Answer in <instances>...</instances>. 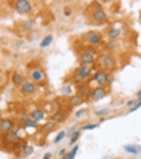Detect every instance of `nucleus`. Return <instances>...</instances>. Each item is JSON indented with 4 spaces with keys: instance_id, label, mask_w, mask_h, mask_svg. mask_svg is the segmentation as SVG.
Returning <instances> with one entry per match:
<instances>
[{
    "instance_id": "obj_19",
    "label": "nucleus",
    "mask_w": 141,
    "mask_h": 159,
    "mask_svg": "<svg viewBox=\"0 0 141 159\" xmlns=\"http://www.w3.org/2000/svg\"><path fill=\"white\" fill-rule=\"evenodd\" d=\"M85 77H83V76H80V74L79 72H74V76H72V84H80V85H82V84H85Z\"/></svg>"
},
{
    "instance_id": "obj_1",
    "label": "nucleus",
    "mask_w": 141,
    "mask_h": 159,
    "mask_svg": "<svg viewBox=\"0 0 141 159\" xmlns=\"http://www.w3.org/2000/svg\"><path fill=\"white\" fill-rule=\"evenodd\" d=\"M93 79H95V82L98 84V87H106V85H109V84L112 82V77L109 76V71H106V69L96 71V74L93 76Z\"/></svg>"
},
{
    "instance_id": "obj_6",
    "label": "nucleus",
    "mask_w": 141,
    "mask_h": 159,
    "mask_svg": "<svg viewBox=\"0 0 141 159\" xmlns=\"http://www.w3.org/2000/svg\"><path fill=\"white\" fill-rule=\"evenodd\" d=\"M103 35L99 34V32H88L87 34V42H88V45H90V48H95V47H99V45H103Z\"/></svg>"
},
{
    "instance_id": "obj_10",
    "label": "nucleus",
    "mask_w": 141,
    "mask_h": 159,
    "mask_svg": "<svg viewBox=\"0 0 141 159\" xmlns=\"http://www.w3.org/2000/svg\"><path fill=\"white\" fill-rule=\"evenodd\" d=\"M21 125L24 129H39V122L34 120L31 116H23L21 117Z\"/></svg>"
},
{
    "instance_id": "obj_38",
    "label": "nucleus",
    "mask_w": 141,
    "mask_h": 159,
    "mask_svg": "<svg viewBox=\"0 0 141 159\" xmlns=\"http://www.w3.org/2000/svg\"><path fill=\"white\" fill-rule=\"evenodd\" d=\"M63 159H68V157H66V156H64V157H63Z\"/></svg>"
},
{
    "instance_id": "obj_16",
    "label": "nucleus",
    "mask_w": 141,
    "mask_h": 159,
    "mask_svg": "<svg viewBox=\"0 0 141 159\" xmlns=\"http://www.w3.org/2000/svg\"><path fill=\"white\" fill-rule=\"evenodd\" d=\"M31 117H32L34 120H37V122H40V120L45 117V113H43V111H42L40 108H35V109L32 111V113H31Z\"/></svg>"
},
{
    "instance_id": "obj_23",
    "label": "nucleus",
    "mask_w": 141,
    "mask_h": 159,
    "mask_svg": "<svg viewBox=\"0 0 141 159\" xmlns=\"http://www.w3.org/2000/svg\"><path fill=\"white\" fill-rule=\"evenodd\" d=\"M32 27H34V23H32V21L23 23V29H24V31H32Z\"/></svg>"
},
{
    "instance_id": "obj_32",
    "label": "nucleus",
    "mask_w": 141,
    "mask_h": 159,
    "mask_svg": "<svg viewBox=\"0 0 141 159\" xmlns=\"http://www.w3.org/2000/svg\"><path fill=\"white\" fill-rule=\"evenodd\" d=\"M139 108H141V100H138V101L135 103V105H133V108L130 109V113H133V111H136V109H139Z\"/></svg>"
},
{
    "instance_id": "obj_13",
    "label": "nucleus",
    "mask_w": 141,
    "mask_h": 159,
    "mask_svg": "<svg viewBox=\"0 0 141 159\" xmlns=\"http://www.w3.org/2000/svg\"><path fill=\"white\" fill-rule=\"evenodd\" d=\"M0 129H2V134H8L11 132V130H15V122L11 119H2V122H0Z\"/></svg>"
},
{
    "instance_id": "obj_25",
    "label": "nucleus",
    "mask_w": 141,
    "mask_h": 159,
    "mask_svg": "<svg viewBox=\"0 0 141 159\" xmlns=\"http://www.w3.org/2000/svg\"><path fill=\"white\" fill-rule=\"evenodd\" d=\"M111 113V109H108V108H104V109H98L96 111V116H108Z\"/></svg>"
},
{
    "instance_id": "obj_37",
    "label": "nucleus",
    "mask_w": 141,
    "mask_h": 159,
    "mask_svg": "<svg viewBox=\"0 0 141 159\" xmlns=\"http://www.w3.org/2000/svg\"><path fill=\"white\" fill-rule=\"evenodd\" d=\"M138 100H141V90H139V93H138Z\"/></svg>"
},
{
    "instance_id": "obj_33",
    "label": "nucleus",
    "mask_w": 141,
    "mask_h": 159,
    "mask_svg": "<svg viewBox=\"0 0 141 159\" xmlns=\"http://www.w3.org/2000/svg\"><path fill=\"white\" fill-rule=\"evenodd\" d=\"M87 111H88V109H80V111H77V113H76V117H82L83 114H87Z\"/></svg>"
},
{
    "instance_id": "obj_31",
    "label": "nucleus",
    "mask_w": 141,
    "mask_h": 159,
    "mask_svg": "<svg viewBox=\"0 0 141 159\" xmlns=\"http://www.w3.org/2000/svg\"><path fill=\"white\" fill-rule=\"evenodd\" d=\"M64 137H66V132H59V134H58V137L55 138V143H59Z\"/></svg>"
},
{
    "instance_id": "obj_3",
    "label": "nucleus",
    "mask_w": 141,
    "mask_h": 159,
    "mask_svg": "<svg viewBox=\"0 0 141 159\" xmlns=\"http://www.w3.org/2000/svg\"><path fill=\"white\" fill-rule=\"evenodd\" d=\"M11 5H13L15 10L18 13H21V15H29L32 11V3L27 2V0H16V2H13Z\"/></svg>"
},
{
    "instance_id": "obj_17",
    "label": "nucleus",
    "mask_w": 141,
    "mask_h": 159,
    "mask_svg": "<svg viewBox=\"0 0 141 159\" xmlns=\"http://www.w3.org/2000/svg\"><path fill=\"white\" fill-rule=\"evenodd\" d=\"M64 119V114H63V111H55V113L51 114V122H61V120Z\"/></svg>"
},
{
    "instance_id": "obj_12",
    "label": "nucleus",
    "mask_w": 141,
    "mask_h": 159,
    "mask_svg": "<svg viewBox=\"0 0 141 159\" xmlns=\"http://www.w3.org/2000/svg\"><path fill=\"white\" fill-rule=\"evenodd\" d=\"M91 87L88 85V84H82V85L79 87V92H77V95L82 98V100H87V98H90L91 97Z\"/></svg>"
},
{
    "instance_id": "obj_22",
    "label": "nucleus",
    "mask_w": 141,
    "mask_h": 159,
    "mask_svg": "<svg viewBox=\"0 0 141 159\" xmlns=\"http://www.w3.org/2000/svg\"><path fill=\"white\" fill-rule=\"evenodd\" d=\"M51 42H53V37H51V35H46L45 39L40 42V47H42V48H45V47H48Z\"/></svg>"
},
{
    "instance_id": "obj_35",
    "label": "nucleus",
    "mask_w": 141,
    "mask_h": 159,
    "mask_svg": "<svg viewBox=\"0 0 141 159\" xmlns=\"http://www.w3.org/2000/svg\"><path fill=\"white\" fill-rule=\"evenodd\" d=\"M59 156H63V157L68 156V154H66V149H61V151H59Z\"/></svg>"
},
{
    "instance_id": "obj_21",
    "label": "nucleus",
    "mask_w": 141,
    "mask_h": 159,
    "mask_svg": "<svg viewBox=\"0 0 141 159\" xmlns=\"http://www.w3.org/2000/svg\"><path fill=\"white\" fill-rule=\"evenodd\" d=\"M69 101H71V106H77V105H80V103H82L83 100H82L79 95H74V97H71V100H69Z\"/></svg>"
},
{
    "instance_id": "obj_9",
    "label": "nucleus",
    "mask_w": 141,
    "mask_h": 159,
    "mask_svg": "<svg viewBox=\"0 0 141 159\" xmlns=\"http://www.w3.org/2000/svg\"><path fill=\"white\" fill-rule=\"evenodd\" d=\"M20 89H21V93H24V95H32V93H35V90H37V85L32 80H26Z\"/></svg>"
},
{
    "instance_id": "obj_2",
    "label": "nucleus",
    "mask_w": 141,
    "mask_h": 159,
    "mask_svg": "<svg viewBox=\"0 0 141 159\" xmlns=\"http://www.w3.org/2000/svg\"><path fill=\"white\" fill-rule=\"evenodd\" d=\"M95 60H96V53H95L93 48H85L83 52H80V55H79L80 64H88V66H91V64L95 63Z\"/></svg>"
},
{
    "instance_id": "obj_27",
    "label": "nucleus",
    "mask_w": 141,
    "mask_h": 159,
    "mask_svg": "<svg viewBox=\"0 0 141 159\" xmlns=\"http://www.w3.org/2000/svg\"><path fill=\"white\" fill-rule=\"evenodd\" d=\"M53 129H55V122H50V124H45V127H43V130H45V132H51Z\"/></svg>"
},
{
    "instance_id": "obj_11",
    "label": "nucleus",
    "mask_w": 141,
    "mask_h": 159,
    "mask_svg": "<svg viewBox=\"0 0 141 159\" xmlns=\"http://www.w3.org/2000/svg\"><path fill=\"white\" fill-rule=\"evenodd\" d=\"M31 80L32 82H45V72L39 68H35V69H31Z\"/></svg>"
},
{
    "instance_id": "obj_18",
    "label": "nucleus",
    "mask_w": 141,
    "mask_h": 159,
    "mask_svg": "<svg viewBox=\"0 0 141 159\" xmlns=\"http://www.w3.org/2000/svg\"><path fill=\"white\" fill-rule=\"evenodd\" d=\"M125 151H127V153H131V154H138V153H141V146L127 145V146H125Z\"/></svg>"
},
{
    "instance_id": "obj_28",
    "label": "nucleus",
    "mask_w": 141,
    "mask_h": 159,
    "mask_svg": "<svg viewBox=\"0 0 141 159\" xmlns=\"http://www.w3.org/2000/svg\"><path fill=\"white\" fill-rule=\"evenodd\" d=\"M32 153H34V148H32V146H27V148L24 149V153H23V154H24V156L27 157V156H31Z\"/></svg>"
},
{
    "instance_id": "obj_7",
    "label": "nucleus",
    "mask_w": 141,
    "mask_h": 159,
    "mask_svg": "<svg viewBox=\"0 0 141 159\" xmlns=\"http://www.w3.org/2000/svg\"><path fill=\"white\" fill-rule=\"evenodd\" d=\"M104 97H108V90H106L104 87H95V89L91 90V97H90V100H91L93 103H96V101L103 100Z\"/></svg>"
},
{
    "instance_id": "obj_5",
    "label": "nucleus",
    "mask_w": 141,
    "mask_h": 159,
    "mask_svg": "<svg viewBox=\"0 0 141 159\" xmlns=\"http://www.w3.org/2000/svg\"><path fill=\"white\" fill-rule=\"evenodd\" d=\"M101 66H103V69H106V71L114 69V66H116V58H114V55H112V53H104V55H101Z\"/></svg>"
},
{
    "instance_id": "obj_4",
    "label": "nucleus",
    "mask_w": 141,
    "mask_h": 159,
    "mask_svg": "<svg viewBox=\"0 0 141 159\" xmlns=\"http://www.w3.org/2000/svg\"><path fill=\"white\" fill-rule=\"evenodd\" d=\"M91 21H93V23H98V24L108 23V15H106V11L103 10L101 7H96L95 11L91 13Z\"/></svg>"
},
{
    "instance_id": "obj_20",
    "label": "nucleus",
    "mask_w": 141,
    "mask_h": 159,
    "mask_svg": "<svg viewBox=\"0 0 141 159\" xmlns=\"http://www.w3.org/2000/svg\"><path fill=\"white\" fill-rule=\"evenodd\" d=\"M108 34H109V37H111V39L114 40V39H117V37L120 35V31L117 29V27H111V29H109V32H108Z\"/></svg>"
},
{
    "instance_id": "obj_29",
    "label": "nucleus",
    "mask_w": 141,
    "mask_h": 159,
    "mask_svg": "<svg viewBox=\"0 0 141 159\" xmlns=\"http://www.w3.org/2000/svg\"><path fill=\"white\" fill-rule=\"evenodd\" d=\"M96 127H98V124H85L82 129L83 130H93V129H96Z\"/></svg>"
},
{
    "instance_id": "obj_24",
    "label": "nucleus",
    "mask_w": 141,
    "mask_h": 159,
    "mask_svg": "<svg viewBox=\"0 0 141 159\" xmlns=\"http://www.w3.org/2000/svg\"><path fill=\"white\" fill-rule=\"evenodd\" d=\"M106 47H108V50H116L117 47H119V43H117V40H111Z\"/></svg>"
},
{
    "instance_id": "obj_8",
    "label": "nucleus",
    "mask_w": 141,
    "mask_h": 159,
    "mask_svg": "<svg viewBox=\"0 0 141 159\" xmlns=\"http://www.w3.org/2000/svg\"><path fill=\"white\" fill-rule=\"evenodd\" d=\"M20 138H21L20 132H18V130H11V132L3 135V142L8 143V145H16L18 142H20Z\"/></svg>"
},
{
    "instance_id": "obj_26",
    "label": "nucleus",
    "mask_w": 141,
    "mask_h": 159,
    "mask_svg": "<svg viewBox=\"0 0 141 159\" xmlns=\"http://www.w3.org/2000/svg\"><path fill=\"white\" fill-rule=\"evenodd\" d=\"M77 151H79V146H76V148H72V151L68 154V156H66V157H68V159H74V157H76V154H77Z\"/></svg>"
},
{
    "instance_id": "obj_36",
    "label": "nucleus",
    "mask_w": 141,
    "mask_h": 159,
    "mask_svg": "<svg viewBox=\"0 0 141 159\" xmlns=\"http://www.w3.org/2000/svg\"><path fill=\"white\" fill-rule=\"evenodd\" d=\"M64 13H66V15H69V13H71V8H69V7H66V10H64Z\"/></svg>"
},
{
    "instance_id": "obj_15",
    "label": "nucleus",
    "mask_w": 141,
    "mask_h": 159,
    "mask_svg": "<svg viewBox=\"0 0 141 159\" xmlns=\"http://www.w3.org/2000/svg\"><path fill=\"white\" fill-rule=\"evenodd\" d=\"M26 80H24V76L21 72H13V77H11V84H15V85H23Z\"/></svg>"
},
{
    "instance_id": "obj_14",
    "label": "nucleus",
    "mask_w": 141,
    "mask_h": 159,
    "mask_svg": "<svg viewBox=\"0 0 141 159\" xmlns=\"http://www.w3.org/2000/svg\"><path fill=\"white\" fill-rule=\"evenodd\" d=\"M76 72H79L80 76H83L85 79H90L91 72H93V68H91V66H88V64H80V66L76 69Z\"/></svg>"
},
{
    "instance_id": "obj_30",
    "label": "nucleus",
    "mask_w": 141,
    "mask_h": 159,
    "mask_svg": "<svg viewBox=\"0 0 141 159\" xmlns=\"http://www.w3.org/2000/svg\"><path fill=\"white\" fill-rule=\"evenodd\" d=\"M79 137H80V132H76V134H74V135L71 137V145H74V143H76L77 140H79Z\"/></svg>"
},
{
    "instance_id": "obj_34",
    "label": "nucleus",
    "mask_w": 141,
    "mask_h": 159,
    "mask_svg": "<svg viewBox=\"0 0 141 159\" xmlns=\"http://www.w3.org/2000/svg\"><path fill=\"white\" fill-rule=\"evenodd\" d=\"M42 159H51V153H46V154H45Z\"/></svg>"
}]
</instances>
